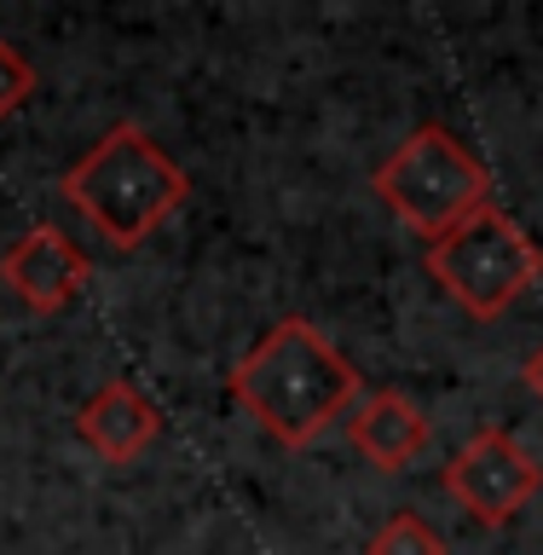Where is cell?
<instances>
[{"instance_id": "6da1fadb", "label": "cell", "mask_w": 543, "mask_h": 555, "mask_svg": "<svg viewBox=\"0 0 543 555\" xmlns=\"http://www.w3.org/2000/svg\"><path fill=\"white\" fill-rule=\"evenodd\" d=\"M353 393H359V371L307 319H277L232 371V399L289 451L319 440L353 405Z\"/></svg>"}, {"instance_id": "7a4b0ae2", "label": "cell", "mask_w": 543, "mask_h": 555, "mask_svg": "<svg viewBox=\"0 0 543 555\" xmlns=\"http://www.w3.org/2000/svg\"><path fill=\"white\" fill-rule=\"evenodd\" d=\"M64 197L111 249H133L191 197V173L145 128L116 121L93 151L69 163Z\"/></svg>"}, {"instance_id": "3957f363", "label": "cell", "mask_w": 543, "mask_h": 555, "mask_svg": "<svg viewBox=\"0 0 543 555\" xmlns=\"http://www.w3.org/2000/svg\"><path fill=\"white\" fill-rule=\"evenodd\" d=\"M371 185L399 215V225H411V232L428 237V243L445 237L451 225H463L468 215H480V208L492 203V173H486V163L445 128V121L411 128L405 145L371 173Z\"/></svg>"}, {"instance_id": "277c9868", "label": "cell", "mask_w": 543, "mask_h": 555, "mask_svg": "<svg viewBox=\"0 0 543 555\" xmlns=\"http://www.w3.org/2000/svg\"><path fill=\"white\" fill-rule=\"evenodd\" d=\"M428 272L440 278V289L475 319H503L520 295L538 284L543 249L515 215H503L497 203H486L480 215L451 225L445 237L428 243Z\"/></svg>"}, {"instance_id": "5b68a950", "label": "cell", "mask_w": 543, "mask_h": 555, "mask_svg": "<svg viewBox=\"0 0 543 555\" xmlns=\"http://www.w3.org/2000/svg\"><path fill=\"white\" fill-rule=\"evenodd\" d=\"M538 480L543 475H538L532 451L520 446L509 428H480L475 440L445 463V475H440V486L480 520V527H503V520H515L532 503Z\"/></svg>"}, {"instance_id": "8992f818", "label": "cell", "mask_w": 543, "mask_h": 555, "mask_svg": "<svg viewBox=\"0 0 543 555\" xmlns=\"http://www.w3.org/2000/svg\"><path fill=\"white\" fill-rule=\"evenodd\" d=\"M0 278L29 312H64L87 284V255L69 243L59 225H35L0 255Z\"/></svg>"}, {"instance_id": "52a82bcc", "label": "cell", "mask_w": 543, "mask_h": 555, "mask_svg": "<svg viewBox=\"0 0 543 555\" xmlns=\"http://www.w3.org/2000/svg\"><path fill=\"white\" fill-rule=\"evenodd\" d=\"M76 434L87 440V451H99L104 463H133L156 434H163V411L145 388H133L128 376H111L104 388L81 405Z\"/></svg>"}, {"instance_id": "ba28073f", "label": "cell", "mask_w": 543, "mask_h": 555, "mask_svg": "<svg viewBox=\"0 0 543 555\" xmlns=\"http://www.w3.org/2000/svg\"><path fill=\"white\" fill-rule=\"evenodd\" d=\"M347 440H353V451H359L364 463L399 475V468H411L428 451L434 423L423 416V405H411L405 393L382 388V393H371L353 416H347Z\"/></svg>"}, {"instance_id": "9c48e42d", "label": "cell", "mask_w": 543, "mask_h": 555, "mask_svg": "<svg viewBox=\"0 0 543 555\" xmlns=\"http://www.w3.org/2000/svg\"><path fill=\"white\" fill-rule=\"evenodd\" d=\"M371 555H445V538L428 527L423 515H393L388 527H376L371 538Z\"/></svg>"}, {"instance_id": "30bf717a", "label": "cell", "mask_w": 543, "mask_h": 555, "mask_svg": "<svg viewBox=\"0 0 543 555\" xmlns=\"http://www.w3.org/2000/svg\"><path fill=\"white\" fill-rule=\"evenodd\" d=\"M35 93V64L12 41H0V116H17Z\"/></svg>"}, {"instance_id": "8fae6325", "label": "cell", "mask_w": 543, "mask_h": 555, "mask_svg": "<svg viewBox=\"0 0 543 555\" xmlns=\"http://www.w3.org/2000/svg\"><path fill=\"white\" fill-rule=\"evenodd\" d=\"M527 388H532V393L543 399V347H538V353L527 359Z\"/></svg>"}]
</instances>
